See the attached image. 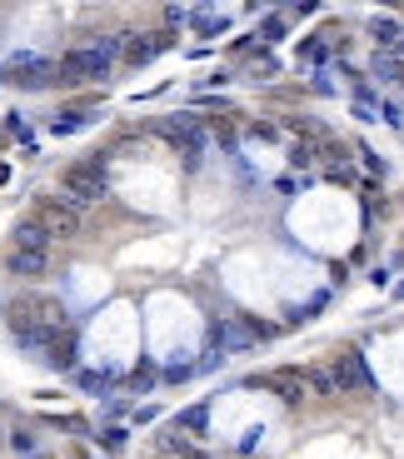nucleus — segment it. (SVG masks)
<instances>
[{"label":"nucleus","mask_w":404,"mask_h":459,"mask_svg":"<svg viewBox=\"0 0 404 459\" xmlns=\"http://www.w3.org/2000/svg\"><path fill=\"white\" fill-rule=\"evenodd\" d=\"M6 269L10 275H46L50 249H6Z\"/></svg>","instance_id":"1a4fd4ad"},{"label":"nucleus","mask_w":404,"mask_h":459,"mask_svg":"<svg viewBox=\"0 0 404 459\" xmlns=\"http://www.w3.org/2000/svg\"><path fill=\"white\" fill-rule=\"evenodd\" d=\"M205 425H210V405H195L180 414V429H190V434H205Z\"/></svg>","instance_id":"2eb2a0df"},{"label":"nucleus","mask_w":404,"mask_h":459,"mask_svg":"<svg viewBox=\"0 0 404 459\" xmlns=\"http://www.w3.org/2000/svg\"><path fill=\"white\" fill-rule=\"evenodd\" d=\"M170 45V35H150V40H125V60H130V65H145V60H155L160 50Z\"/></svg>","instance_id":"9d476101"},{"label":"nucleus","mask_w":404,"mask_h":459,"mask_svg":"<svg viewBox=\"0 0 404 459\" xmlns=\"http://www.w3.org/2000/svg\"><path fill=\"white\" fill-rule=\"evenodd\" d=\"M10 249H50V235H46L35 220H26V225L10 229Z\"/></svg>","instance_id":"9b49d317"},{"label":"nucleus","mask_w":404,"mask_h":459,"mask_svg":"<svg viewBox=\"0 0 404 459\" xmlns=\"http://www.w3.org/2000/svg\"><path fill=\"white\" fill-rule=\"evenodd\" d=\"M105 70H110V55H105L100 45H80V50H70L65 60H60V80H65V85H80V80H100Z\"/></svg>","instance_id":"7ed1b4c3"},{"label":"nucleus","mask_w":404,"mask_h":459,"mask_svg":"<svg viewBox=\"0 0 404 459\" xmlns=\"http://www.w3.org/2000/svg\"><path fill=\"white\" fill-rule=\"evenodd\" d=\"M30 220L46 229L50 240H80V229H85L80 210H75L70 200H55V195H40V200L30 205Z\"/></svg>","instance_id":"f257e3e1"},{"label":"nucleus","mask_w":404,"mask_h":459,"mask_svg":"<svg viewBox=\"0 0 404 459\" xmlns=\"http://www.w3.org/2000/svg\"><path fill=\"white\" fill-rule=\"evenodd\" d=\"M46 360L60 365V369H70V365H75V340H70V335H55L50 349H46Z\"/></svg>","instance_id":"f8f14e48"},{"label":"nucleus","mask_w":404,"mask_h":459,"mask_svg":"<svg viewBox=\"0 0 404 459\" xmlns=\"http://www.w3.org/2000/svg\"><path fill=\"white\" fill-rule=\"evenodd\" d=\"M220 26H225V20H220L215 10H210V6H200V10H195V30H200V35H215Z\"/></svg>","instance_id":"dca6fc26"},{"label":"nucleus","mask_w":404,"mask_h":459,"mask_svg":"<svg viewBox=\"0 0 404 459\" xmlns=\"http://www.w3.org/2000/svg\"><path fill=\"white\" fill-rule=\"evenodd\" d=\"M260 335H265V329L250 325V320H225V325H215V345H220V349H250Z\"/></svg>","instance_id":"0eeeda50"},{"label":"nucleus","mask_w":404,"mask_h":459,"mask_svg":"<svg viewBox=\"0 0 404 459\" xmlns=\"http://www.w3.org/2000/svg\"><path fill=\"white\" fill-rule=\"evenodd\" d=\"M15 309H26L46 335H60V329H65V305H60L55 295H35V289H26V295L15 300Z\"/></svg>","instance_id":"39448f33"},{"label":"nucleus","mask_w":404,"mask_h":459,"mask_svg":"<svg viewBox=\"0 0 404 459\" xmlns=\"http://www.w3.org/2000/svg\"><path fill=\"white\" fill-rule=\"evenodd\" d=\"M10 445H15L20 454H30V449H35V445H30V434H26V429H15V440H10Z\"/></svg>","instance_id":"f3484780"},{"label":"nucleus","mask_w":404,"mask_h":459,"mask_svg":"<svg viewBox=\"0 0 404 459\" xmlns=\"http://www.w3.org/2000/svg\"><path fill=\"white\" fill-rule=\"evenodd\" d=\"M245 385H250V389H274V394H280V400H290V405H300L305 394H310L305 369H270V374H250Z\"/></svg>","instance_id":"20e7f679"},{"label":"nucleus","mask_w":404,"mask_h":459,"mask_svg":"<svg viewBox=\"0 0 404 459\" xmlns=\"http://www.w3.org/2000/svg\"><path fill=\"white\" fill-rule=\"evenodd\" d=\"M0 80H6V75H0Z\"/></svg>","instance_id":"6ab92c4d"},{"label":"nucleus","mask_w":404,"mask_h":459,"mask_svg":"<svg viewBox=\"0 0 404 459\" xmlns=\"http://www.w3.org/2000/svg\"><path fill=\"white\" fill-rule=\"evenodd\" d=\"M370 35H374L379 55H404V26H399V20L374 15V20H370Z\"/></svg>","instance_id":"6e6552de"},{"label":"nucleus","mask_w":404,"mask_h":459,"mask_svg":"<svg viewBox=\"0 0 404 459\" xmlns=\"http://www.w3.org/2000/svg\"><path fill=\"white\" fill-rule=\"evenodd\" d=\"M60 200H70V205H95V200H105V175H100V165H65L60 170Z\"/></svg>","instance_id":"f03ea898"},{"label":"nucleus","mask_w":404,"mask_h":459,"mask_svg":"<svg viewBox=\"0 0 404 459\" xmlns=\"http://www.w3.org/2000/svg\"><path fill=\"white\" fill-rule=\"evenodd\" d=\"M180 459H210L205 449H190V445H180Z\"/></svg>","instance_id":"a211bd4d"},{"label":"nucleus","mask_w":404,"mask_h":459,"mask_svg":"<svg viewBox=\"0 0 404 459\" xmlns=\"http://www.w3.org/2000/svg\"><path fill=\"white\" fill-rule=\"evenodd\" d=\"M330 374H334L339 394H354V389H374L370 369H365V354H359V349H339V354H334V365H330Z\"/></svg>","instance_id":"423d86ee"},{"label":"nucleus","mask_w":404,"mask_h":459,"mask_svg":"<svg viewBox=\"0 0 404 459\" xmlns=\"http://www.w3.org/2000/svg\"><path fill=\"white\" fill-rule=\"evenodd\" d=\"M374 75L379 80H399V85H404V55H374Z\"/></svg>","instance_id":"ddd939ff"},{"label":"nucleus","mask_w":404,"mask_h":459,"mask_svg":"<svg viewBox=\"0 0 404 459\" xmlns=\"http://www.w3.org/2000/svg\"><path fill=\"white\" fill-rule=\"evenodd\" d=\"M305 380H310V394H339V385H334L330 369H305Z\"/></svg>","instance_id":"4468645a"}]
</instances>
